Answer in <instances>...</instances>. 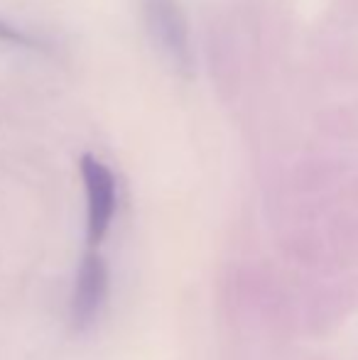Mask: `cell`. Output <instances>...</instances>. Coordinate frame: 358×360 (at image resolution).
I'll list each match as a JSON object with an SVG mask.
<instances>
[{"instance_id": "obj_1", "label": "cell", "mask_w": 358, "mask_h": 360, "mask_svg": "<svg viewBox=\"0 0 358 360\" xmlns=\"http://www.w3.org/2000/svg\"><path fill=\"white\" fill-rule=\"evenodd\" d=\"M82 176L89 199V243L98 245L115 214V179L113 172L94 155L82 157Z\"/></svg>"}, {"instance_id": "obj_2", "label": "cell", "mask_w": 358, "mask_h": 360, "mask_svg": "<svg viewBox=\"0 0 358 360\" xmlns=\"http://www.w3.org/2000/svg\"><path fill=\"white\" fill-rule=\"evenodd\" d=\"M145 20L153 37L177 62V67L189 69V27L179 0H145Z\"/></svg>"}, {"instance_id": "obj_3", "label": "cell", "mask_w": 358, "mask_h": 360, "mask_svg": "<svg viewBox=\"0 0 358 360\" xmlns=\"http://www.w3.org/2000/svg\"><path fill=\"white\" fill-rule=\"evenodd\" d=\"M108 297V265L98 252H89L79 267L72 297V319L77 328H87L96 321Z\"/></svg>"}, {"instance_id": "obj_4", "label": "cell", "mask_w": 358, "mask_h": 360, "mask_svg": "<svg viewBox=\"0 0 358 360\" xmlns=\"http://www.w3.org/2000/svg\"><path fill=\"white\" fill-rule=\"evenodd\" d=\"M0 39H5V42H13V44H23V47H32V49L42 47V42H39V39H32V37H27L25 32H20V30L10 27L3 18H0Z\"/></svg>"}]
</instances>
